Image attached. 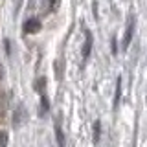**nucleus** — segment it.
Returning <instances> with one entry per match:
<instances>
[{
  "mask_svg": "<svg viewBox=\"0 0 147 147\" xmlns=\"http://www.w3.org/2000/svg\"><path fill=\"white\" fill-rule=\"evenodd\" d=\"M40 30V22L37 18H30V20L24 22V31L26 33H37Z\"/></svg>",
  "mask_w": 147,
  "mask_h": 147,
  "instance_id": "1",
  "label": "nucleus"
},
{
  "mask_svg": "<svg viewBox=\"0 0 147 147\" xmlns=\"http://www.w3.org/2000/svg\"><path fill=\"white\" fill-rule=\"evenodd\" d=\"M88 52H90V35L86 33V48H85V57L88 55Z\"/></svg>",
  "mask_w": 147,
  "mask_h": 147,
  "instance_id": "2",
  "label": "nucleus"
},
{
  "mask_svg": "<svg viewBox=\"0 0 147 147\" xmlns=\"http://www.w3.org/2000/svg\"><path fill=\"white\" fill-rule=\"evenodd\" d=\"M2 76H4V68H2V64H0V79H2Z\"/></svg>",
  "mask_w": 147,
  "mask_h": 147,
  "instance_id": "3",
  "label": "nucleus"
}]
</instances>
